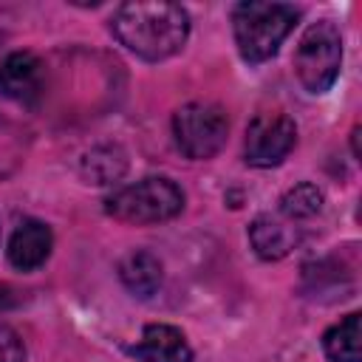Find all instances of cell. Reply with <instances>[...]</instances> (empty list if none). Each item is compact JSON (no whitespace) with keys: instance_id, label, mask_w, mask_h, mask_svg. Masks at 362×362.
<instances>
[{"instance_id":"4fadbf2b","label":"cell","mask_w":362,"mask_h":362,"mask_svg":"<svg viewBox=\"0 0 362 362\" xmlns=\"http://www.w3.org/2000/svg\"><path fill=\"white\" fill-rule=\"evenodd\" d=\"M320 209H322V192H320V187L311 184V181L294 184V187L286 189L283 198H280V215L288 218V221L314 218Z\"/></svg>"},{"instance_id":"277c9868","label":"cell","mask_w":362,"mask_h":362,"mask_svg":"<svg viewBox=\"0 0 362 362\" xmlns=\"http://www.w3.org/2000/svg\"><path fill=\"white\" fill-rule=\"evenodd\" d=\"M342 68V37L331 20L311 23L294 51V74L297 82L308 93H325Z\"/></svg>"},{"instance_id":"30bf717a","label":"cell","mask_w":362,"mask_h":362,"mask_svg":"<svg viewBox=\"0 0 362 362\" xmlns=\"http://www.w3.org/2000/svg\"><path fill=\"white\" fill-rule=\"evenodd\" d=\"M249 243L257 257L263 260H280L297 246V232L280 218L257 215L249 226Z\"/></svg>"},{"instance_id":"3957f363","label":"cell","mask_w":362,"mask_h":362,"mask_svg":"<svg viewBox=\"0 0 362 362\" xmlns=\"http://www.w3.org/2000/svg\"><path fill=\"white\" fill-rule=\"evenodd\" d=\"M105 209L122 223H136V226L161 223L184 209V192L178 189L175 181L164 175H147L136 184L116 189L105 201Z\"/></svg>"},{"instance_id":"9a60e30c","label":"cell","mask_w":362,"mask_h":362,"mask_svg":"<svg viewBox=\"0 0 362 362\" xmlns=\"http://www.w3.org/2000/svg\"><path fill=\"white\" fill-rule=\"evenodd\" d=\"M0 362H25L23 339L8 325H0Z\"/></svg>"},{"instance_id":"9c48e42d","label":"cell","mask_w":362,"mask_h":362,"mask_svg":"<svg viewBox=\"0 0 362 362\" xmlns=\"http://www.w3.org/2000/svg\"><path fill=\"white\" fill-rule=\"evenodd\" d=\"M127 354L136 356L139 362H192V348L187 337L181 334V328L167 322L147 325L141 342L127 348Z\"/></svg>"},{"instance_id":"5b68a950","label":"cell","mask_w":362,"mask_h":362,"mask_svg":"<svg viewBox=\"0 0 362 362\" xmlns=\"http://www.w3.org/2000/svg\"><path fill=\"white\" fill-rule=\"evenodd\" d=\"M226 133L229 119L223 107L215 102H187L173 116L175 147L192 161L212 158L226 144Z\"/></svg>"},{"instance_id":"52a82bcc","label":"cell","mask_w":362,"mask_h":362,"mask_svg":"<svg viewBox=\"0 0 362 362\" xmlns=\"http://www.w3.org/2000/svg\"><path fill=\"white\" fill-rule=\"evenodd\" d=\"M42 62L28 51H14L0 62V93L17 105H34L42 96Z\"/></svg>"},{"instance_id":"7c38bea8","label":"cell","mask_w":362,"mask_h":362,"mask_svg":"<svg viewBox=\"0 0 362 362\" xmlns=\"http://www.w3.org/2000/svg\"><path fill=\"white\" fill-rule=\"evenodd\" d=\"M322 351L331 362H362V317L354 311L322 334Z\"/></svg>"},{"instance_id":"2e32d148","label":"cell","mask_w":362,"mask_h":362,"mask_svg":"<svg viewBox=\"0 0 362 362\" xmlns=\"http://www.w3.org/2000/svg\"><path fill=\"white\" fill-rule=\"evenodd\" d=\"M11 303V294H8V288L6 286H0V308H6Z\"/></svg>"},{"instance_id":"8fae6325","label":"cell","mask_w":362,"mask_h":362,"mask_svg":"<svg viewBox=\"0 0 362 362\" xmlns=\"http://www.w3.org/2000/svg\"><path fill=\"white\" fill-rule=\"evenodd\" d=\"M119 280L130 294L147 300L161 286V260L150 252H130L119 260Z\"/></svg>"},{"instance_id":"8992f818","label":"cell","mask_w":362,"mask_h":362,"mask_svg":"<svg viewBox=\"0 0 362 362\" xmlns=\"http://www.w3.org/2000/svg\"><path fill=\"white\" fill-rule=\"evenodd\" d=\"M297 144V124L286 113H257L246 127V161L252 167H277Z\"/></svg>"},{"instance_id":"6da1fadb","label":"cell","mask_w":362,"mask_h":362,"mask_svg":"<svg viewBox=\"0 0 362 362\" xmlns=\"http://www.w3.org/2000/svg\"><path fill=\"white\" fill-rule=\"evenodd\" d=\"M110 31L130 54L147 62H161L184 48L189 37V14L178 3H124L116 8Z\"/></svg>"},{"instance_id":"7a4b0ae2","label":"cell","mask_w":362,"mask_h":362,"mask_svg":"<svg viewBox=\"0 0 362 362\" xmlns=\"http://www.w3.org/2000/svg\"><path fill=\"white\" fill-rule=\"evenodd\" d=\"M300 11L288 3H238L232 8L235 45L246 62H266L291 34Z\"/></svg>"},{"instance_id":"5bb4252c","label":"cell","mask_w":362,"mask_h":362,"mask_svg":"<svg viewBox=\"0 0 362 362\" xmlns=\"http://www.w3.org/2000/svg\"><path fill=\"white\" fill-rule=\"evenodd\" d=\"M82 170L93 184H110L124 173V156L119 147H99L88 153Z\"/></svg>"},{"instance_id":"ba28073f","label":"cell","mask_w":362,"mask_h":362,"mask_svg":"<svg viewBox=\"0 0 362 362\" xmlns=\"http://www.w3.org/2000/svg\"><path fill=\"white\" fill-rule=\"evenodd\" d=\"M51 246H54V235H51L48 223H42L37 218H25L14 229L6 255L17 272H34L48 260Z\"/></svg>"}]
</instances>
